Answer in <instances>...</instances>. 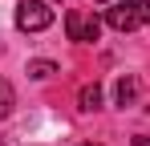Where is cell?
Listing matches in <instances>:
<instances>
[{"instance_id": "6da1fadb", "label": "cell", "mask_w": 150, "mask_h": 146, "mask_svg": "<svg viewBox=\"0 0 150 146\" xmlns=\"http://www.w3.org/2000/svg\"><path fill=\"white\" fill-rule=\"evenodd\" d=\"M105 24L118 33H134L150 24V0H114V8H105Z\"/></svg>"}, {"instance_id": "7a4b0ae2", "label": "cell", "mask_w": 150, "mask_h": 146, "mask_svg": "<svg viewBox=\"0 0 150 146\" xmlns=\"http://www.w3.org/2000/svg\"><path fill=\"white\" fill-rule=\"evenodd\" d=\"M53 24V8L45 0H21L16 4V28L21 33H41Z\"/></svg>"}, {"instance_id": "3957f363", "label": "cell", "mask_w": 150, "mask_h": 146, "mask_svg": "<svg viewBox=\"0 0 150 146\" xmlns=\"http://www.w3.org/2000/svg\"><path fill=\"white\" fill-rule=\"evenodd\" d=\"M65 33H69V41H77V45H89V41H98V33H101V21L93 16V12L69 8V12H65Z\"/></svg>"}, {"instance_id": "277c9868", "label": "cell", "mask_w": 150, "mask_h": 146, "mask_svg": "<svg viewBox=\"0 0 150 146\" xmlns=\"http://www.w3.org/2000/svg\"><path fill=\"white\" fill-rule=\"evenodd\" d=\"M77 106L89 114V110H101V85L98 81H89V85H81V94H77Z\"/></svg>"}, {"instance_id": "5b68a950", "label": "cell", "mask_w": 150, "mask_h": 146, "mask_svg": "<svg viewBox=\"0 0 150 146\" xmlns=\"http://www.w3.org/2000/svg\"><path fill=\"white\" fill-rule=\"evenodd\" d=\"M134 94H138V81H134V77H122V81H118V106H130Z\"/></svg>"}, {"instance_id": "8992f818", "label": "cell", "mask_w": 150, "mask_h": 146, "mask_svg": "<svg viewBox=\"0 0 150 146\" xmlns=\"http://www.w3.org/2000/svg\"><path fill=\"white\" fill-rule=\"evenodd\" d=\"M53 73H57L53 61H28V77H37V81H45V77H53Z\"/></svg>"}, {"instance_id": "52a82bcc", "label": "cell", "mask_w": 150, "mask_h": 146, "mask_svg": "<svg viewBox=\"0 0 150 146\" xmlns=\"http://www.w3.org/2000/svg\"><path fill=\"white\" fill-rule=\"evenodd\" d=\"M12 101H16V97H12V85L0 77V118H8V114H12Z\"/></svg>"}, {"instance_id": "ba28073f", "label": "cell", "mask_w": 150, "mask_h": 146, "mask_svg": "<svg viewBox=\"0 0 150 146\" xmlns=\"http://www.w3.org/2000/svg\"><path fill=\"white\" fill-rule=\"evenodd\" d=\"M81 146H101V142H81Z\"/></svg>"}, {"instance_id": "9c48e42d", "label": "cell", "mask_w": 150, "mask_h": 146, "mask_svg": "<svg viewBox=\"0 0 150 146\" xmlns=\"http://www.w3.org/2000/svg\"><path fill=\"white\" fill-rule=\"evenodd\" d=\"M98 4H110V0H98Z\"/></svg>"}]
</instances>
